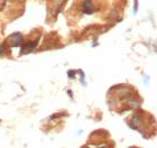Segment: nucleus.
<instances>
[{"label":"nucleus","mask_w":157,"mask_h":148,"mask_svg":"<svg viewBox=\"0 0 157 148\" xmlns=\"http://www.w3.org/2000/svg\"><path fill=\"white\" fill-rule=\"evenodd\" d=\"M83 10L86 13H91L93 11V5H92V2L90 0L84 1V3H83Z\"/></svg>","instance_id":"nucleus-1"},{"label":"nucleus","mask_w":157,"mask_h":148,"mask_svg":"<svg viewBox=\"0 0 157 148\" xmlns=\"http://www.w3.org/2000/svg\"><path fill=\"white\" fill-rule=\"evenodd\" d=\"M11 40H13V45H20L21 44V42H23V37H21V35L20 34H15V35H13V36L10 37Z\"/></svg>","instance_id":"nucleus-2"}]
</instances>
